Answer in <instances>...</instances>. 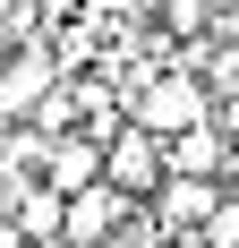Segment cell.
Returning <instances> with one entry per match:
<instances>
[{
	"label": "cell",
	"mask_w": 239,
	"mask_h": 248,
	"mask_svg": "<svg viewBox=\"0 0 239 248\" xmlns=\"http://www.w3.org/2000/svg\"><path fill=\"white\" fill-rule=\"evenodd\" d=\"M51 51L43 43H26V51H9V60H0V120H26V111H34V103H51Z\"/></svg>",
	"instance_id": "4"
},
{
	"label": "cell",
	"mask_w": 239,
	"mask_h": 248,
	"mask_svg": "<svg viewBox=\"0 0 239 248\" xmlns=\"http://www.w3.org/2000/svg\"><path fill=\"white\" fill-rule=\"evenodd\" d=\"M103 180L111 188H128V197H163V180H171V154H163V137L154 128H111L103 137Z\"/></svg>",
	"instance_id": "1"
},
{
	"label": "cell",
	"mask_w": 239,
	"mask_h": 248,
	"mask_svg": "<svg viewBox=\"0 0 239 248\" xmlns=\"http://www.w3.org/2000/svg\"><path fill=\"white\" fill-rule=\"evenodd\" d=\"M26 248H69V240H26Z\"/></svg>",
	"instance_id": "10"
},
{
	"label": "cell",
	"mask_w": 239,
	"mask_h": 248,
	"mask_svg": "<svg viewBox=\"0 0 239 248\" xmlns=\"http://www.w3.org/2000/svg\"><path fill=\"white\" fill-rule=\"evenodd\" d=\"M205 120V86L196 77H145L137 86V128H154V137H179V128H196Z\"/></svg>",
	"instance_id": "2"
},
{
	"label": "cell",
	"mask_w": 239,
	"mask_h": 248,
	"mask_svg": "<svg viewBox=\"0 0 239 248\" xmlns=\"http://www.w3.org/2000/svg\"><path fill=\"white\" fill-rule=\"evenodd\" d=\"M154 205H163V223H179V231H205V214L222 205V188H214V180H188V171H171Z\"/></svg>",
	"instance_id": "7"
},
{
	"label": "cell",
	"mask_w": 239,
	"mask_h": 248,
	"mask_svg": "<svg viewBox=\"0 0 239 248\" xmlns=\"http://www.w3.org/2000/svg\"><path fill=\"white\" fill-rule=\"evenodd\" d=\"M60 214H69V197H60L51 180H34V188L17 197V231L26 240H60Z\"/></svg>",
	"instance_id": "8"
},
{
	"label": "cell",
	"mask_w": 239,
	"mask_h": 248,
	"mask_svg": "<svg viewBox=\"0 0 239 248\" xmlns=\"http://www.w3.org/2000/svg\"><path fill=\"white\" fill-rule=\"evenodd\" d=\"M163 154H171V171H188V180L231 171V137H222L214 120H196V128H179V137H163Z\"/></svg>",
	"instance_id": "6"
},
{
	"label": "cell",
	"mask_w": 239,
	"mask_h": 248,
	"mask_svg": "<svg viewBox=\"0 0 239 248\" xmlns=\"http://www.w3.org/2000/svg\"><path fill=\"white\" fill-rule=\"evenodd\" d=\"M205 248H239V197H222L214 214H205V231H196Z\"/></svg>",
	"instance_id": "9"
},
{
	"label": "cell",
	"mask_w": 239,
	"mask_h": 248,
	"mask_svg": "<svg viewBox=\"0 0 239 248\" xmlns=\"http://www.w3.org/2000/svg\"><path fill=\"white\" fill-rule=\"evenodd\" d=\"M43 180L60 188V197L94 188V180H103V137H86V128H60V137L43 146Z\"/></svg>",
	"instance_id": "5"
},
{
	"label": "cell",
	"mask_w": 239,
	"mask_h": 248,
	"mask_svg": "<svg viewBox=\"0 0 239 248\" xmlns=\"http://www.w3.org/2000/svg\"><path fill=\"white\" fill-rule=\"evenodd\" d=\"M128 214H137V197H128V188H111V180H94V188H77V197H69L60 240H69V248H103Z\"/></svg>",
	"instance_id": "3"
}]
</instances>
